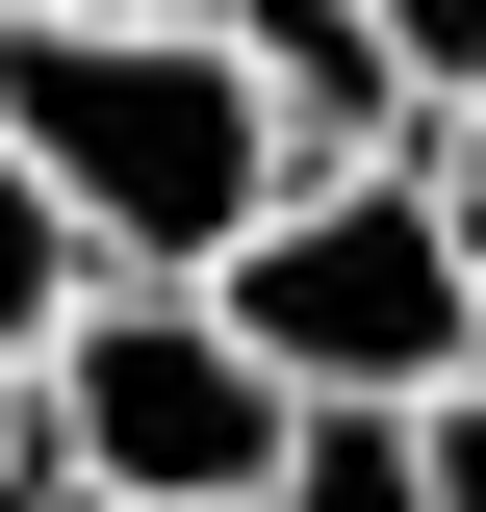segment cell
<instances>
[{
  "label": "cell",
  "mask_w": 486,
  "mask_h": 512,
  "mask_svg": "<svg viewBox=\"0 0 486 512\" xmlns=\"http://www.w3.org/2000/svg\"><path fill=\"white\" fill-rule=\"evenodd\" d=\"M0 128L77 205V256H231V205L307 180L205 0H0Z\"/></svg>",
  "instance_id": "cell-1"
},
{
  "label": "cell",
  "mask_w": 486,
  "mask_h": 512,
  "mask_svg": "<svg viewBox=\"0 0 486 512\" xmlns=\"http://www.w3.org/2000/svg\"><path fill=\"white\" fill-rule=\"evenodd\" d=\"M180 282L307 384V410H410V384H461V359H486V282H461V231H435L410 128H384V154L256 180V205H231V256H180Z\"/></svg>",
  "instance_id": "cell-2"
},
{
  "label": "cell",
  "mask_w": 486,
  "mask_h": 512,
  "mask_svg": "<svg viewBox=\"0 0 486 512\" xmlns=\"http://www.w3.org/2000/svg\"><path fill=\"white\" fill-rule=\"evenodd\" d=\"M26 436H52V487H103V512H256L282 436H307V384L205 308L180 256H103V282L26 333Z\"/></svg>",
  "instance_id": "cell-3"
},
{
  "label": "cell",
  "mask_w": 486,
  "mask_h": 512,
  "mask_svg": "<svg viewBox=\"0 0 486 512\" xmlns=\"http://www.w3.org/2000/svg\"><path fill=\"white\" fill-rule=\"evenodd\" d=\"M205 26L256 52L282 154H384V128H410V77H384V26H359V0H205Z\"/></svg>",
  "instance_id": "cell-4"
},
{
  "label": "cell",
  "mask_w": 486,
  "mask_h": 512,
  "mask_svg": "<svg viewBox=\"0 0 486 512\" xmlns=\"http://www.w3.org/2000/svg\"><path fill=\"white\" fill-rule=\"evenodd\" d=\"M77 282H103V256H77V205H52V180H26V128H0V333H52V308H77Z\"/></svg>",
  "instance_id": "cell-5"
},
{
  "label": "cell",
  "mask_w": 486,
  "mask_h": 512,
  "mask_svg": "<svg viewBox=\"0 0 486 512\" xmlns=\"http://www.w3.org/2000/svg\"><path fill=\"white\" fill-rule=\"evenodd\" d=\"M410 180H435V231H461V282H486V77H461V103H410Z\"/></svg>",
  "instance_id": "cell-6"
},
{
  "label": "cell",
  "mask_w": 486,
  "mask_h": 512,
  "mask_svg": "<svg viewBox=\"0 0 486 512\" xmlns=\"http://www.w3.org/2000/svg\"><path fill=\"white\" fill-rule=\"evenodd\" d=\"M410 512H486V359L410 384Z\"/></svg>",
  "instance_id": "cell-7"
},
{
  "label": "cell",
  "mask_w": 486,
  "mask_h": 512,
  "mask_svg": "<svg viewBox=\"0 0 486 512\" xmlns=\"http://www.w3.org/2000/svg\"><path fill=\"white\" fill-rule=\"evenodd\" d=\"M359 26H384V77H410V103H461V77H486V0H359Z\"/></svg>",
  "instance_id": "cell-8"
},
{
  "label": "cell",
  "mask_w": 486,
  "mask_h": 512,
  "mask_svg": "<svg viewBox=\"0 0 486 512\" xmlns=\"http://www.w3.org/2000/svg\"><path fill=\"white\" fill-rule=\"evenodd\" d=\"M0 487H52V436H26V333H0Z\"/></svg>",
  "instance_id": "cell-9"
}]
</instances>
